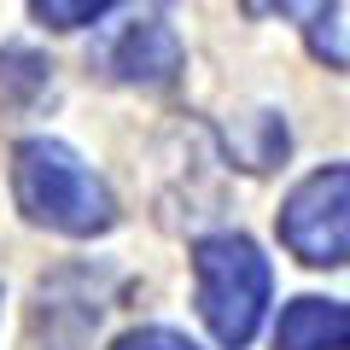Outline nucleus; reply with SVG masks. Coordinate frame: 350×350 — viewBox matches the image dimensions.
Here are the masks:
<instances>
[{
	"instance_id": "nucleus-1",
	"label": "nucleus",
	"mask_w": 350,
	"mask_h": 350,
	"mask_svg": "<svg viewBox=\"0 0 350 350\" xmlns=\"http://www.w3.org/2000/svg\"><path fill=\"white\" fill-rule=\"evenodd\" d=\"M12 199L36 228H53L64 239L117 228V193L53 135H29L12 146Z\"/></svg>"
},
{
	"instance_id": "nucleus-2",
	"label": "nucleus",
	"mask_w": 350,
	"mask_h": 350,
	"mask_svg": "<svg viewBox=\"0 0 350 350\" xmlns=\"http://www.w3.org/2000/svg\"><path fill=\"white\" fill-rule=\"evenodd\" d=\"M269 298H275V269L251 234L222 228L193 239V304L222 350H245L257 338Z\"/></svg>"
},
{
	"instance_id": "nucleus-3",
	"label": "nucleus",
	"mask_w": 350,
	"mask_h": 350,
	"mask_svg": "<svg viewBox=\"0 0 350 350\" xmlns=\"http://www.w3.org/2000/svg\"><path fill=\"white\" fill-rule=\"evenodd\" d=\"M280 245L310 269H350V163L310 170L280 199Z\"/></svg>"
},
{
	"instance_id": "nucleus-4",
	"label": "nucleus",
	"mask_w": 350,
	"mask_h": 350,
	"mask_svg": "<svg viewBox=\"0 0 350 350\" xmlns=\"http://www.w3.org/2000/svg\"><path fill=\"white\" fill-rule=\"evenodd\" d=\"M105 70L123 88H170L187 70V47H181V36H175V24L163 12H140L105 47Z\"/></svg>"
},
{
	"instance_id": "nucleus-5",
	"label": "nucleus",
	"mask_w": 350,
	"mask_h": 350,
	"mask_svg": "<svg viewBox=\"0 0 350 350\" xmlns=\"http://www.w3.org/2000/svg\"><path fill=\"white\" fill-rule=\"evenodd\" d=\"M275 350H350V304L292 298L275 321Z\"/></svg>"
},
{
	"instance_id": "nucleus-6",
	"label": "nucleus",
	"mask_w": 350,
	"mask_h": 350,
	"mask_svg": "<svg viewBox=\"0 0 350 350\" xmlns=\"http://www.w3.org/2000/svg\"><path fill=\"white\" fill-rule=\"evenodd\" d=\"M286 146H292V135H286V117L280 111H251V117H239V123L228 129V158H234L239 170H251V175L275 170V163L286 158Z\"/></svg>"
},
{
	"instance_id": "nucleus-7",
	"label": "nucleus",
	"mask_w": 350,
	"mask_h": 350,
	"mask_svg": "<svg viewBox=\"0 0 350 350\" xmlns=\"http://www.w3.org/2000/svg\"><path fill=\"white\" fill-rule=\"evenodd\" d=\"M53 94V59L36 47H0V105L6 111H29Z\"/></svg>"
},
{
	"instance_id": "nucleus-8",
	"label": "nucleus",
	"mask_w": 350,
	"mask_h": 350,
	"mask_svg": "<svg viewBox=\"0 0 350 350\" xmlns=\"http://www.w3.org/2000/svg\"><path fill=\"white\" fill-rule=\"evenodd\" d=\"M304 41L321 64L350 70V0L338 6H304Z\"/></svg>"
},
{
	"instance_id": "nucleus-9",
	"label": "nucleus",
	"mask_w": 350,
	"mask_h": 350,
	"mask_svg": "<svg viewBox=\"0 0 350 350\" xmlns=\"http://www.w3.org/2000/svg\"><path fill=\"white\" fill-rule=\"evenodd\" d=\"M29 12H36L41 24H53V29H82V24L111 18V0H36Z\"/></svg>"
},
{
	"instance_id": "nucleus-10",
	"label": "nucleus",
	"mask_w": 350,
	"mask_h": 350,
	"mask_svg": "<svg viewBox=\"0 0 350 350\" xmlns=\"http://www.w3.org/2000/svg\"><path fill=\"white\" fill-rule=\"evenodd\" d=\"M111 350H199L187 333H175V327H129Z\"/></svg>"
}]
</instances>
